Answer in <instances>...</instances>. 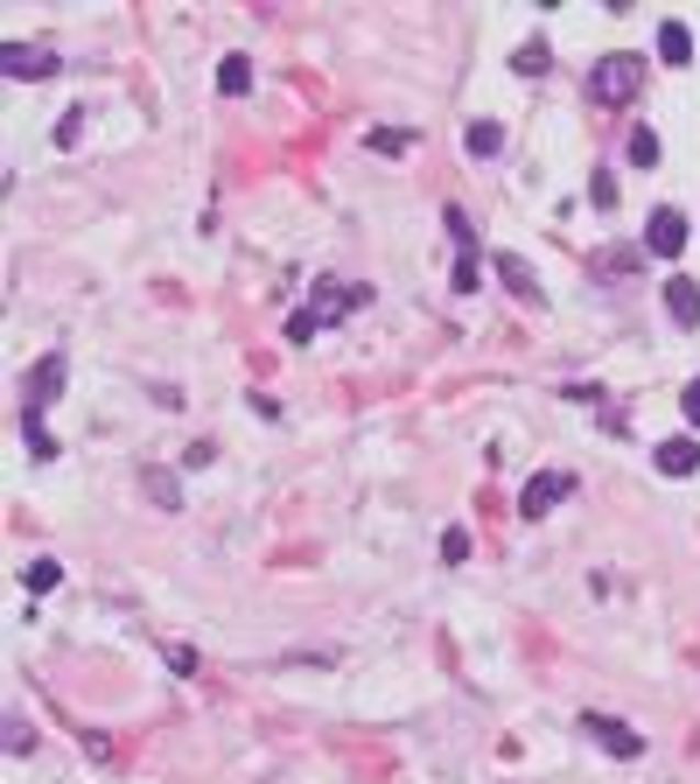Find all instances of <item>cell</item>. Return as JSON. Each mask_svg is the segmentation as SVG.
Wrapping results in <instances>:
<instances>
[{
    "instance_id": "7a4b0ae2",
    "label": "cell",
    "mask_w": 700,
    "mask_h": 784,
    "mask_svg": "<svg viewBox=\"0 0 700 784\" xmlns=\"http://www.w3.org/2000/svg\"><path fill=\"white\" fill-rule=\"evenodd\" d=\"M56 70H64V56L43 49V43H8V49H0V78H14V85L56 78Z\"/></svg>"
},
{
    "instance_id": "44dd1931",
    "label": "cell",
    "mask_w": 700,
    "mask_h": 784,
    "mask_svg": "<svg viewBox=\"0 0 700 784\" xmlns=\"http://www.w3.org/2000/svg\"><path fill=\"white\" fill-rule=\"evenodd\" d=\"M162 659H168V665H176V673H182V680H197V652H189V644H162Z\"/></svg>"
},
{
    "instance_id": "9a60e30c",
    "label": "cell",
    "mask_w": 700,
    "mask_h": 784,
    "mask_svg": "<svg viewBox=\"0 0 700 784\" xmlns=\"http://www.w3.org/2000/svg\"><path fill=\"white\" fill-rule=\"evenodd\" d=\"M22 428H29V455H35V463H56V434L43 428V407H29Z\"/></svg>"
},
{
    "instance_id": "484cf974",
    "label": "cell",
    "mask_w": 700,
    "mask_h": 784,
    "mask_svg": "<svg viewBox=\"0 0 700 784\" xmlns=\"http://www.w3.org/2000/svg\"><path fill=\"white\" fill-rule=\"evenodd\" d=\"M8 750H14V757L29 750V721H22V715H8Z\"/></svg>"
},
{
    "instance_id": "cb8c5ba5",
    "label": "cell",
    "mask_w": 700,
    "mask_h": 784,
    "mask_svg": "<svg viewBox=\"0 0 700 784\" xmlns=\"http://www.w3.org/2000/svg\"><path fill=\"white\" fill-rule=\"evenodd\" d=\"M589 197H596L602 210H610V203H616V183H610V176H602V168H596V176H589Z\"/></svg>"
},
{
    "instance_id": "603a6c76",
    "label": "cell",
    "mask_w": 700,
    "mask_h": 784,
    "mask_svg": "<svg viewBox=\"0 0 700 784\" xmlns=\"http://www.w3.org/2000/svg\"><path fill=\"white\" fill-rule=\"evenodd\" d=\"M477 274H484V266H477V253H463V260H456V295H469V288H477Z\"/></svg>"
},
{
    "instance_id": "30bf717a",
    "label": "cell",
    "mask_w": 700,
    "mask_h": 784,
    "mask_svg": "<svg viewBox=\"0 0 700 784\" xmlns=\"http://www.w3.org/2000/svg\"><path fill=\"white\" fill-rule=\"evenodd\" d=\"M658 64H673V70L693 64V35H687V22H666V29H658Z\"/></svg>"
},
{
    "instance_id": "d4e9b609",
    "label": "cell",
    "mask_w": 700,
    "mask_h": 784,
    "mask_svg": "<svg viewBox=\"0 0 700 784\" xmlns=\"http://www.w3.org/2000/svg\"><path fill=\"white\" fill-rule=\"evenodd\" d=\"M679 413H687L693 428H700V378H687V393H679Z\"/></svg>"
},
{
    "instance_id": "4316f807",
    "label": "cell",
    "mask_w": 700,
    "mask_h": 784,
    "mask_svg": "<svg viewBox=\"0 0 700 784\" xmlns=\"http://www.w3.org/2000/svg\"><path fill=\"white\" fill-rule=\"evenodd\" d=\"M211 455H218L211 442H189V449H182V470H203V463H211Z\"/></svg>"
},
{
    "instance_id": "9c48e42d",
    "label": "cell",
    "mask_w": 700,
    "mask_h": 784,
    "mask_svg": "<svg viewBox=\"0 0 700 784\" xmlns=\"http://www.w3.org/2000/svg\"><path fill=\"white\" fill-rule=\"evenodd\" d=\"M29 399H35V407H49V399H64V357H43V365H35L29 372Z\"/></svg>"
},
{
    "instance_id": "e0dca14e",
    "label": "cell",
    "mask_w": 700,
    "mask_h": 784,
    "mask_svg": "<svg viewBox=\"0 0 700 784\" xmlns=\"http://www.w3.org/2000/svg\"><path fill=\"white\" fill-rule=\"evenodd\" d=\"M315 330H323V316H315V309H295L288 316V343H315Z\"/></svg>"
},
{
    "instance_id": "ba28073f",
    "label": "cell",
    "mask_w": 700,
    "mask_h": 784,
    "mask_svg": "<svg viewBox=\"0 0 700 784\" xmlns=\"http://www.w3.org/2000/svg\"><path fill=\"white\" fill-rule=\"evenodd\" d=\"M666 309H673V322H679V330H693V322H700V280L673 274V280H666Z\"/></svg>"
},
{
    "instance_id": "52a82bcc",
    "label": "cell",
    "mask_w": 700,
    "mask_h": 784,
    "mask_svg": "<svg viewBox=\"0 0 700 784\" xmlns=\"http://www.w3.org/2000/svg\"><path fill=\"white\" fill-rule=\"evenodd\" d=\"M652 463H658V476H693L700 470V442L693 434H673V442L652 449Z\"/></svg>"
},
{
    "instance_id": "6da1fadb",
    "label": "cell",
    "mask_w": 700,
    "mask_h": 784,
    "mask_svg": "<svg viewBox=\"0 0 700 784\" xmlns=\"http://www.w3.org/2000/svg\"><path fill=\"white\" fill-rule=\"evenodd\" d=\"M637 91H645V56H631V49L602 56V64L589 70V99L596 106H631Z\"/></svg>"
},
{
    "instance_id": "8992f818",
    "label": "cell",
    "mask_w": 700,
    "mask_h": 784,
    "mask_svg": "<svg viewBox=\"0 0 700 784\" xmlns=\"http://www.w3.org/2000/svg\"><path fill=\"white\" fill-rule=\"evenodd\" d=\"M490 266H498V280H504V288H512V295L525 301V309H533V301H546V288H540V274H533V266H525L519 253H498V260H490Z\"/></svg>"
},
{
    "instance_id": "5b68a950",
    "label": "cell",
    "mask_w": 700,
    "mask_h": 784,
    "mask_svg": "<svg viewBox=\"0 0 700 784\" xmlns=\"http://www.w3.org/2000/svg\"><path fill=\"white\" fill-rule=\"evenodd\" d=\"M679 245H687V218H679V210H652V224H645V253L679 260Z\"/></svg>"
},
{
    "instance_id": "d6986e66",
    "label": "cell",
    "mask_w": 700,
    "mask_h": 784,
    "mask_svg": "<svg viewBox=\"0 0 700 784\" xmlns=\"http://www.w3.org/2000/svg\"><path fill=\"white\" fill-rule=\"evenodd\" d=\"M442 561H448V567H463V561H469V532H463V526H448V532H442Z\"/></svg>"
},
{
    "instance_id": "ffe728a7",
    "label": "cell",
    "mask_w": 700,
    "mask_h": 784,
    "mask_svg": "<svg viewBox=\"0 0 700 784\" xmlns=\"http://www.w3.org/2000/svg\"><path fill=\"white\" fill-rule=\"evenodd\" d=\"M371 147H378V155H407V147H413V133H400V126H386V133H371Z\"/></svg>"
},
{
    "instance_id": "5bb4252c",
    "label": "cell",
    "mask_w": 700,
    "mask_h": 784,
    "mask_svg": "<svg viewBox=\"0 0 700 784\" xmlns=\"http://www.w3.org/2000/svg\"><path fill=\"white\" fill-rule=\"evenodd\" d=\"M463 147H469L477 162H484V155H498V147H504V126H498V120H477V126L463 133Z\"/></svg>"
},
{
    "instance_id": "4fadbf2b",
    "label": "cell",
    "mask_w": 700,
    "mask_h": 784,
    "mask_svg": "<svg viewBox=\"0 0 700 784\" xmlns=\"http://www.w3.org/2000/svg\"><path fill=\"white\" fill-rule=\"evenodd\" d=\"M512 70H519V78H540V70H554V49H546L540 35H533V43H519V49H512Z\"/></svg>"
},
{
    "instance_id": "277c9868",
    "label": "cell",
    "mask_w": 700,
    "mask_h": 784,
    "mask_svg": "<svg viewBox=\"0 0 700 784\" xmlns=\"http://www.w3.org/2000/svg\"><path fill=\"white\" fill-rule=\"evenodd\" d=\"M567 490H575V476H560V470H540L533 484L519 490V511H525V519H546V511H554Z\"/></svg>"
},
{
    "instance_id": "3957f363",
    "label": "cell",
    "mask_w": 700,
    "mask_h": 784,
    "mask_svg": "<svg viewBox=\"0 0 700 784\" xmlns=\"http://www.w3.org/2000/svg\"><path fill=\"white\" fill-rule=\"evenodd\" d=\"M581 729H589V742H602V750H610V757H623V763H631V757H645V736H637L631 721H610V715H581Z\"/></svg>"
},
{
    "instance_id": "ac0fdd59",
    "label": "cell",
    "mask_w": 700,
    "mask_h": 784,
    "mask_svg": "<svg viewBox=\"0 0 700 784\" xmlns=\"http://www.w3.org/2000/svg\"><path fill=\"white\" fill-rule=\"evenodd\" d=\"M56 582H64V567H56V561H29V588H35V596H49Z\"/></svg>"
},
{
    "instance_id": "7c38bea8",
    "label": "cell",
    "mask_w": 700,
    "mask_h": 784,
    "mask_svg": "<svg viewBox=\"0 0 700 784\" xmlns=\"http://www.w3.org/2000/svg\"><path fill=\"white\" fill-rule=\"evenodd\" d=\"M141 484H147V497H155L162 511H182V484H176V470H147Z\"/></svg>"
},
{
    "instance_id": "8fae6325",
    "label": "cell",
    "mask_w": 700,
    "mask_h": 784,
    "mask_svg": "<svg viewBox=\"0 0 700 784\" xmlns=\"http://www.w3.org/2000/svg\"><path fill=\"white\" fill-rule=\"evenodd\" d=\"M218 91H224V99H245V91H253V64H245V56H224V64H218Z\"/></svg>"
},
{
    "instance_id": "2e32d148",
    "label": "cell",
    "mask_w": 700,
    "mask_h": 784,
    "mask_svg": "<svg viewBox=\"0 0 700 784\" xmlns=\"http://www.w3.org/2000/svg\"><path fill=\"white\" fill-rule=\"evenodd\" d=\"M631 162H637V168H658V133H652V126L631 133Z\"/></svg>"
},
{
    "instance_id": "7402d4cb",
    "label": "cell",
    "mask_w": 700,
    "mask_h": 784,
    "mask_svg": "<svg viewBox=\"0 0 700 784\" xmlns=\"http://www.w3.org/2000/svg\"><path fill=\"white\" fill-rule=\"evenodd\" d=\"M85 141V120L78 112H64V120H56V147H78Z\"/></svg>"
}]
</instances>
